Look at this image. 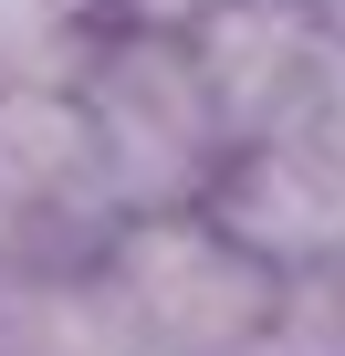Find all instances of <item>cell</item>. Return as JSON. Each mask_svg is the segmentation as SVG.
<instances>
[{"instance_id": "6da1fadb", "label": "cell", "mask_w": 345, "mask_h": 356, "mask_svg": "<svg viewBox=\"0 0 345 356\" xmlns=\"http://www.w3.org/2000/svg\"><path fill=\"white\" fill-rule=\"evenodd\" d=\"M74 105L94 126V157H105V189L115 210H199L230 168V126L189 63V32L178 22H136V11H105L74 53Z\"/></svg>"}, {"instance_id": "7a4b0ae2", "label": "cell", "mask_w": 345, "mask_h": 356, "mask_svg": "<svg viewBox=\"0 0 345 356\" xmlns=\"http://www.w3.org/2000/svg\"><path fill=\"white\" fill-rule=\"evenodd\" d=\"M94 283L115 293V314L136 325L146 356H262L283 325V273L220 231L210 210H136L105 231Z\"/></svg>"}, {"instance_id": "3957f363", "label": "cell", "mask_w": 345, "mask_h": 356, "mask_svg": "<svg viewBox=\"0 0 345 356\" xmlns=\"http://www.w3.org/2000/svg\"><path fill=\"white\" fill-rule=\"evenodd\" d=\"M178 32H189V63H199L230 147L283 136V126H303L345 95V53L324 42L314 0H199Z\"/></svg>"}, {"instance_id": "277c9868", "label": "cell", "mask_w": 345, "mask_h": 356, "mask_svg": "<svg viewBox=\"0 0 345 356\" xmlns=\"http://www.w3.org/2000/svg\"><path fill=\"white\" fill-rule=\"evenodd\" d=\"M199 210H210L220 231H241L283 283H293V273L345 262V95H335L324 115L283 126V136L230 147L220 189H210Z\"/></svg>"}, {"instance_id": "5b68a950", "label": "cell", "mask_w": 345, "mask_h": 356, "mask_svg": "<svg viewBox=\"0 0 345 356\" xmlns=\"http://www.w3.org/2000/svg\"><path fill=\"white\" fill-rule=\"evenodd\" d=\"M0 356H146V346L94 283V262H74V273L0 283Z\"/></svg>"}, {"instance_id": "8992f818", "label": "cell", "mask_w": 345, "mask_h": 356, "mask_svg": "<svg viewBox=\"0 0 345 356\" xmlns=\"http://www.w3.org/2000/svg\"><path fill=\"white\" fill-rule=\"evenodd\" d=\"M115 0H0V84H63Z\"/></svg>"}, {"instance_id": "52a82bcc", "label": "cell", "mask_w": 345, "mask_h": 356, "mask_svg": "<svg viewBox=\"0 0 345 356\" xmlns=\"http://www.w3.org/2000/svg\"><path fill=\"white\" fill-rule=\"evenodd\" d=\"M115 11H136V22H189L199 0H115Z\"/></svg>"}, {"instance_id": "ba28073f", "label": "cell", "mask_w": 345, "mask_h": 356, "mask_svg": "<svg viewBox=\"0 0 345 356\" xmlns=\"http://www.w3.org/2000/svg\"><path fill=\"white\" fill-rule=\"evenodd\" d=\"M314 11H324V42L345 53V0H314Z\"/></svg>"}]
</instances>
